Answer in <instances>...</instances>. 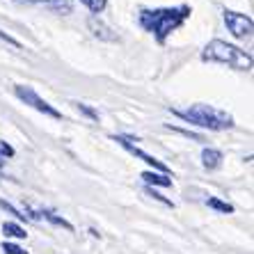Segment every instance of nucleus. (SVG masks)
Masks as SVG:
<instances>
[{"label":"nucleus","instance_id":"obj_1","mask_svg":"<svg viewBox=\"0 0 254 254\" xmlns=\"http://www.w3.org/2000/svg\"><path fill=\"white\" fill-rule=\"evenodd\" d=\"M190 14H192L190 5L140 9V25L147 30V32H151L158 44H165L167 37H170L177 28H181Z\"/></svg>","mask_w":254,"mask_h":254},{"label":"nucleus","instance_id":"obj_2","mask_svg":"<svg viewBox=\"0 0 254 254\" xmlns=\"http://www.w3.org/2000/svg\"><path fill=\"white\" fill-rule=\"evenodd\" d=\"M201 60L204 62H215V64H227L236 71H250L252 69V55L245 53L243 48L234 46L222 39H213L201 48Z\"/></svg>","mask_w":254,"mask_h":254},{"label":"nucleus","instance_id":"obj_3","mask_svg":"<svg viewBox=\"0 0 254 254\" xmlns=\"http://www.w3.org/2000/svg\"><path fill=\"white\" fill-rule=\"evenodd\" d=\"M172 115L181 117L188 124L201 126V128L208 130H227L234 128V117L225 110H218L213 106H204V103H197V106H190L188 110H172Z\"/></svg>","mask_w":254,"mask_h":254},{"label":"nucleus","instance_id":"obj_4","mask_svg":"<svg viewBox=\"0 0 254 254\" xmlns=\"http://www.w3.org/2000/svg\"><path fill=\"white\" fill-rule=\"evenodd\" d=\"M14 94H16L21 101H23V103H28L30 108L39 110L42 115H48V117H53V119H62L60 110H55L51 103H46V101H44L42 96L37 94L32 87H28V85H16V87H14Z\"/></svg>","mask_w":254,"mask_h":254},{"label":"nucleus","instance_id":"obj_5","mask_svg":"<svg viewBox=\"0 0 254 254\" xmlns=\"http://www.w3.org/2000/svg\"><path fill=\"white\" fill-rule=\"evenodd\" d=\"M222 16H225L227 30H229L236 39H250V37H252L254 23H252V18H250V16L238 14V12H231V9H225V12H222Z\"/></svg>","mask_w":254,"mask_h":254},{"label":"nucleus","instance_id":"obj_6","mask_svg":"<svg viewBox=\"0 0 254 254\" xmlns=\"http://www.w3.org/2000/svg\"><path fill=\"white\" fill-rule=\"evenodd\" d=\"M113 140H115V142H119V144H122V147H124L130 156H137V158L144 160L147 165H151L154 170H158L160 174H170V170H167V165L163 163V160L154 158V156H149L147 151H144V149H140V147H135V144H133V140H137V137H128V135H113Z\"/></svg>","mask_w":254,"mask_h":254},{"label":"nucleus","instance_id":"obj_7","mask_svg":"<svg viewBox=\"0 0 254 254\" xmlns=\"http://www.w3.org/2000/svg\"><path fill=\"white\" fill-rule=\"evenodd\" d=\"M87 28H89V32L99 39V42H108V44H113V42H119V35L115 32L113 28L108 23H103L99 16H87Z\"/></svg>","mask_w":254,"mask_h":254},{"label":"nucleus","instance_id":"obj_8","mask_svg":"<svg viewBox=\"0 0 254 254\" xmlns=\"http://www.w3.org/2000/svg\"><path fill=\"white\" fill-rule=\"evenodd\" d=\"M140 179L149 186V188H154V186H158V188H172V177L170 174H160V172H142Z\"/></svg>","mask_w":254,"mask_h":254},{"label":"nucleus","instance_id":"obj_9","mask_svg":"<svg viewBox=\"0 0 254 254\" xmlns=\"http://www.w3.org/2000/svg\"><path fill=\"white\" fill-rule=\"evenodd\" d=\"M222 151H218V149H213V147H206L204 151H201V165L206 167V170H218L220 165H222Z\"/></svg>","mask_w":254,"mask_h":254},{"label":"nucleus","instance_id":"obj_10","mask_svg":"<svg viewBox=\"0 0 254 254\" xmlns=\"http://www.w3.org/2000/svg\"><path fill=\"white\" fill-rule=\"evenodd\" d=\"M39 7H46V9H51L53 14H71L73 2H71V0H42Z\"/></svg>","mask_w":254,"mask_h":254},{"label":"nucleus","instance_id":"obj_11","mask_svg":"<svg viewBox=\"0 0 254 254\" xmlns=\"http://www.w3.org/2000/svg\"><path fill=\"white\" fill-rule=\"evenodd\" d=\"M39 218H44L46 222H51L53 227H62V229H66V231H73V225H71L69 220H64V218H60V215H55L53 211H39Z\"/></svg>","mask_w":254,"mask_h":254},{"label":"nucleus","instance_id":"obj_12","mask_svg":"<svg viewBox=\"0 0 254 254\" xmlns=\"http://www.w3.org/2000/svg\"><path fill=\"white\" fill-rule=\"evenodd\" d=\"M2 234H5L7 238H18V241L28 238V231L18 225V222H5V225H2Z\"/></svg>","mask_w":254,"mask_h":254},{"label":"nucleus","instance_id":"obj_13","mask_svg":"<svg viewBox=\"0 0 254 254\" xmlns=\"http://www.w3.org/2000/svg\"><path fill=\"white\" fill-rule=\"evenodd\" d=\"M206 206L213 208V211H218V213H234V206H231L229 201H222V199H218V197H208Z\"/></svg>","mask_w":254,"mask_h":254},{"label":"nucleus","instance_id":"obj_14","mask_svg":"<svg viewBox=\"0 0 254 254\" xmlns=\"http://www.w3.org/2000/svg\"><path fill=\"white\" fill-rule=\"evenodd\" d=\"M0 211L12 213V215L18 220V222H28V218H25V213H23V211H18V208L14 206V204H9V201H7V199H2V197H0Z\"/></svg>","mask_w":254,"mask_h":254},{"label":"nucleus","instance_id":"obj_15","mask_svg":"<svg viewBox=\"0 0 254 254\" xmlns=\"http://www.w3.org/2000/svg\"><path fill=\"white\" fill-rule=\"evenodd\" d=\"M80 2H83V5L87 7V9L94 14V16H99V14L108 7V0H80Z\"/></svg>","mask_w":254,"mask_h":254},{"label":"nucleus","instance_id":"obj_16","mask_svg":"<svg viewBox=\"0 0 254 254\" xmlns=\"http://www.w3.org/2000/svg\"><path fill=\"white\" fill-rule=\"evenodd\" d=\"M144 192H147V195L151 197V199L160 201V204H163V206H167V208H174V201H172V199H167L165 195H160L158 190H154V188H149V186H147V188H144Z\"/></svg>","mask_w":254,"mask_h":254},{"label":"nucleus","instance_id":"obj_17","mask_svg":"<svg viewBox=\"0 0 254 254\" xmlns=\"http://www.w3.org/2000/svg\"><path fill=\"white\" fill-rule=\"evenodd\" d=\"M76 108H78V110H80V113H83L87 119H92V122H99V113H96L94 108L85 106V103H76Z\"/></svg>","mask_w":254,"mask_h":254},{"label":"nucleus","instance_id":"obj_18","mask_svg":"<svg viewBox=\"0 0 254 254\" xmlns=\"http://www.w3.org/2000/svg\"><path fill=\"white\" fill-rule=\"evenodd\" d=\"M2 252H5V254H28V250L18 248L16 243H9V241H5V243H2Z\"/></svg>","mask_w":254,"mask_h":254},{"label":"nucleus","instance_id":"obj_19","mask_svg":"<svg viewBox=\"0 0 254 254\" xmlns=\"http://www.w3.org/2000/svg\"><path fill=\"white\" fill-rule=\"evenodd\" d=\"M14 154H16V151H14L12 144H7L5 140H0V156H2V158H14Z\"/></svg>","mask_w":254,"mask_h":254},{"label":"nucleus","instance_id":"obj_20","mask_svg":"<svg viewBox=\"0 0 254 254\" xmlns=\"http://www.w3.org/2000/svg\"><path fill=\"white\" fill-rule=\"evenodd\" d=\"M167 128L172 130V133H179V135H186V137H192V140L201 142V135H197V133H190V130H184V128H177V126H167Z\"/></svg>","mask_w":254,"mask_h":254},{"label":"nucleus","instance_id":"obj_21","mask_svg":"<svg viewBox=\"0 0 254 254\" xmlns=\"http://www.w3.org/2000/svg\"><path fill=\"white\" fill-rule=\"evenodd\" d=\"M0 39H2V42H7L9 46H14V48H21V46H23L21 42H16L12 35H7V32H2V30H0Z\"/></svg>","mask_w":254,"mask_h":254},{"label":"nucleus","instance_id":"obj_22","mask_svg":"<svg viewBox=\"0 0 254 254\" xmlns=\"http://www.w3.org/2000/svg\"><path fill=\"white\" fill-rule=\"evenodd\" d=\"M9 2H16V5H39L42 0H9Z\"/></svg>","mask_w":254,"mask_h":254},{"label":"nucleus","instance_id":"obj_23","mask_svg":"<svg viewBox=\"0 0 254 254\" xmlns=\"http://www.w3.org/2000/svg\"><path fill=\"white\" fill-rule=\"evenodd\" d=\"M0 174H2V160H0Z\"/></svg>","mask_w":254,"mask_h":254}]
</instances>
